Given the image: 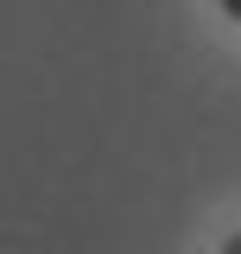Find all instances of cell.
Returning a JSON list of instances; mask_svg holds the SVG:
<instances>
[{
  "label": "cell",
  "instance_id": "cell-2",
  "mask_svg": "<svg viewBox=\"0 0 241 254\" xmlns=\"http://www.w3.org/2000/svg\"><path fill=\"white\" fill-rule=\"evenodd\" d=\"M222 254H241V229H235V235H229V242H222Z\"/></svg>",
  "mask_w": 241,
  "mask_h": 254
},
{
  "label": "cell",
  "instance_id": "cell-1",
  "mask_svg": "<svg viewBox=\"0 0 241 254\" xmlns=\"http://www.w3.org/2000/svg\"><path fill=\"white\" fill-rule=\"evenodd\" d=\"M222 13H229V19H235V26H241V0H222Z\"/></svg>",
  "mask_w": 241,
  "mask_h": 254
}]
</instances>
